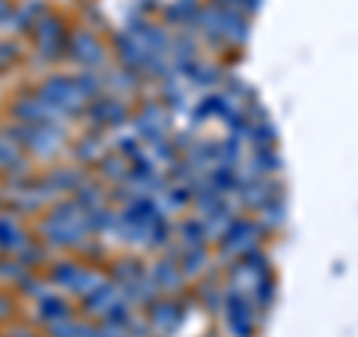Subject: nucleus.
<instances>
[{"label": "nucleus", "mask_w": 358, "mask_h": 337, "mask_svg": "<svg viewBox=\"0 0 358 337\" xmlns=\"http://www.w3.org/2000/svg\"><path fill=\"white\" fill-rule=\"evenodd\" d=\"M78 275H81V268H78V266H72V263H60V266L51 272V280H54V284H69V287H75Z\"/></svg>", "instance_id": "1a4fd4ad"}, {"label": "nucleus", "mask_w": 358, "mask_h": 337, "mask_svg": "<svg viewBox=\"0 0 358 337\" xmlns=\"http://www.w3.org/2000/svg\"><path fill=\"white\" fill-rule=\"evenodd\" d=\"M102 167H105V176H110V179H122V176H126V164H122L120 159H117V155H110V159H105L102 162Z\"/></svg>", "instance_id": "9b49d317"}, {"label": "nucleus", "mask_w": 358, "mask_h": 337, "mask_svg": "<svg viewBox=\"0 0 358 337\" xmlns=\"http://www.w3.org/2000/svg\"><path fill=\"white\" fill-rule=\"evenodd\" d=\"M0 248L3 251L24 248V233H21L13 221H0Z\"/></svg>", "instance_id": "0eeeda50"}, {"label": "nucleus", "mask_w": 358, "mask_h": 337, "mask_svg": "<svg viewBox=\"0 0 358 337\" xmlns=\"http://www.w3.org/2000/svg\"><path fill=\"white\" fill-rule=\"evenodd\" d=\"M72 51H75V57L81 60L84 66H96V63H102V45L96 42L93 33H78V36L72 39Z\"/></svg>", "instance_id": "7ed1b4c3"}, {"label": "nucleus", "mask_w": 358, "mask_h": 337, "mask_svg": "<svg viewBox=\"0 0 358 337\" xmlns=\"http://www.w3.org/2000/svg\"><path fill=\"white\" fill-rule=\"evenodd\" d=\"M152 280L159 284V289H173L182 284V275H179V268H173L171 263H159L152 272Z\"/></svg>", "instance_id": "423d86ee"}, {"label": "nucleus", "mask_w": 358, "mask_h": 337, "mask_svg": "<svg viewBox=\"0 0 358 337\" xmlns=\"http://www.w3.org/2000/svg\"><path fill=\"white\" fill-rule=\"evenodd\" d=\"M42 308L48 310V317H66V305H63V301H57V299H48Z\"/></svg>", "instance_id": "4468645a"}, {"label": "nucleus", "mask_w": 358, "mask_h": 337, "mask_svg": "<svg viewBox=\"0 0 358 337\" xmlns=\"http://www.w3.org/2000/svg\"><path fill=\"white\" fill-rule=\"evenodd\" d=\"M36 42L39 48L45 51V57H57V48H60V27L54 18H42L36 21Z\"/></svg>", "instance_id": "20e7f679"}, {"label": "nucleus", "mask_w": 358, "mask_h": 337, "mask_svg": "<svg viewBox=\"0 0 358 337\" xmlns=\"http://www.w3.org/2000/svg\"><path fill=\"white\" fill-rule=\"evenodd\" d=\"M206 263V254H203V248H194L192 254H188V260H185V272L188 275H197L200 272V266Z\"/></svg>", "instance_id": "ddd939ff"}, {"label": "nucleus", "mask_w": 358, "mask_h": 337, "mask_svg": "<svg viewBox=\"0 0 358 337\" xmlns=\"http://www.w3.org/2000/svg\"><path fill=\"white\" fill-rule=\"evenodd\" d=\"M257 242V224L251 221H233L230 230L224 233V251L230 254H251Z\"/></svg>", "instance_id": "f03ea898"}, {"label": "nucleus", "mask_w": 358, "mask_h": 337, "mask_svg": "<svg viewBox=\"0 0 358 337\" xmlns=\"http://www.w3.org/2000/svg\"><path fill=\"white\" fill-rule=\"evenodd\" d=\"M15 57H18V45L15 42H0V72L9 69Z\"/></svg>", "instance_id": "9d476101"}, {"label": "nucleus", "mask_w": 358, "mask_h": 337, "mask_svg": "<svg viewBox=\"0 0 358 337\" xmlns=\"http://www.w3.org/2000/svg\"><path fill=\"white\" fill-rule=\"evenodd\" d=\"M9 13H13V3H6V0H0V18H6Z\"/></svg>", "instance_id": "2eb2a0df"}, {"label": "nucleus", "mask_w": 358, "mask_h": 337, "mask_svg": "<svg viewBox=\"0 0 358 337\" xmlns=\"http://www.w3.org/2000/svg\"><path fill=\"white\" fill-rule=\"evenodd\" d=\"M0 167H6V171H13V167H24V162L18 159V147L15 143H9V141H3L0 138Z\"/></svg>", "instance_id": "6e6552de"}, {"label": "nucleus", "mask_w": 358, "mask_h": 337, "mask_svg": "<svg viewBox=\"0 0 358 337\" xmlns=\"http://www.w3.org/2000/svg\"><path fill=\"white\" fill-rule=\"evenodd\" d=\"M75 84H78V87H81V93H84L87 99L99 93V81H96V75H90V72H84V75H78V78H75Z\"/></svg>", "instance_id": "f8f14e48"}, {"label": "nucleus", "mask_w": 358, "mask_h": 337, "mask_svg": "<svg viewBox=\"0 0 358 337\" xmlns=\"http://www.w3.org/2000/svg\"><path fill=\"white\" fill-rule=\"evenodd\" d=\"M93 117H102V122L117 126V122L126 120V105H122L120 99H99L93 105Z\"/></svg>", "instance_id": "39448f33"}, {"label": "nucleus", "mask_w": 358, "mask_h": 337, "mask_svg": "<svg viewBox=\"0 0 358 337\" xmlns=\"http://www.w3.org/2000/svg\"><path fill=\"white\" fill-rule=\"evenodd\" d=\"M42 99L60 110H69V114L81 110L87 102V96L81 93V87H78L72 78H51V81L42 87Z\"/></svg>", "instance_id": "f257e3e1"}]
</instances>
